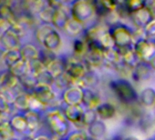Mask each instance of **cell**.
<instances>
[{
    "label": "cell",
    "instance_id": "1",
    "mask_svg": "<svg viewBox=\"0 0 155 140\" xmlns=\"http://www.w3.org/2000/svg\"><path fill=\"white\" fill-rule=\"evenodd\" d=\"M1 44L7 51L20 50V36L10 27L6 32L2 33Z\"/></svg>",
    "mask_w": 155,
    "mask_h": 140
},
{
    "label": "cell",
    "instance_id": "15",
    "mask_svg": "<svg viewBox=\"0 0 155 140\" xmlns=\"http://www.w3.org/2000/svg\"><path fill=\"white\" fill-rule=\"evenodd\" d=\"M35 140H48L46 137H44V136H39V137H38V138H36Z\"/></svg>",
    "mask_w": 155,
    "mask_h": 140
},
{
    "label": "cell",
    "instance_id": "3",
    "mask_svg": "<svg viewBox=\"0 0 155 140\" xmlns=\"http://www.w3.org/2000/svg\"><path fill=\"white\" fill-rule=\"evenodd\" d=\"M19 82V78L13 75L9 70L6 73H3L2 81L0 84V92L3 91H8L9 89H12L18 86Z\"/></svg>",
    "mask_w": 155,
    "mask_h": 140
},
{
    "label": "cell",
    "instance_id": "7",
    "mask_svg": "<svg viewBox=\"0 0 155 140\" xmlns=\"http://www.w3.org/2000/svg\"><path fill=\"white\" fill-rule=\"evenodd\" d=\"M19 51H20L22 59H24V60H26L28 62L38 59V51H37L36 47L31 46V45L24 46L22 48H20Z\"/></svg>",
    "mask_w": 155,
    "mask_h": 140
},
{
    "label": "cell",
    "instance_id": "18",
    "mask_svg": "<svg viewBox=\"0 0 155 140\" xmlns=\"http://www.w3.org/2000/svg\"><path fill=\"white\" fill-rule=\"evenodd\" d=\"M0 140H3V139H2V137H1V135H0Z\"/></svg>",
    "mask_w": 155,
    "mask_h": 140
},
{
    "label": "cell",
    "instance_id": "4",
    "mask_svg": "<svg viewBox=\"0 0 155 140\" xmlns=\"http://www.w3.org/2000/svg\"><path fill=\"white\" fill-rule=\"evenodd\" d=\"M9 71L13 75H15L16 77L20 78L24 77L25 75H28L29 73L28 62L24 60V59H21L17 64H15L12 67L9 68Z\"/></svg>",
    "mask_w": 155,
    "mask_h": 140
},
{
    "label": "cell",
    "instance_id": "5",
    "mask_svg": "<svg viewBox=\"0 0 155 140\" xmlns=\"http://www.w3.org/2000/svg\"><path fill=\"white\" fill-rule=\"evenodd\" d=\"M34 94L36 99L38 100L40 103H46L49 101L52 97V93L50 92L48 88L43 85H38V87H36Z\"/></svg>",
    "mask_w": 155,
    "mask_h": 140
},
{
    "label": "cell",
    "instance_id": "12",
    "mask_svg": "<svg viewBox=\"0 0 155 140\" xmlns=\"http://www.w3.org/2000/svg\"><path fill=\"white\" fill-rule=\"evenodd\" d=\"M25 118L28 123V129L31 131L35 130L38 126V115L35 111H28L25 116Z\"/></svg>",
    "mask_w": 155,
    "mask_h": 140
},
{
    "label": "cell",
    "instance_id": "19",
    "mask_svg": "<svg viewBox=\"0 0 155 140\" xmlns=\"http://www.w3.org/2000/svg\"><path fill=\"white\" fill-rule=\"evenodd\" d=\"M10 140H16V139H14V138H12V139H10Z\"/></svg>",
    "mask_w": 155,
    "mask_h": 140
},
{
    "label": "cell",
    "instance_id": "14",
    "mask_svg": "<svg viewBox=\"0 0 155 140\" xmlns=\"http://www.w3.org/2000/svg\"><path fill=\"white\" fill-rule=\"evenodd\" d=\"M19 82L26 88H36L35 87V81H34V78H32L28 74V75H25L24 77L20 78H19Z\"/></svg>",
    "mask_w": 155,
    "mask_h": 140
},
{
    "label": "cell",
    "instance_id": "10",
    "mask_svg": "<svg viewBox=\"0 0 155 140\" xmlns=\"http://www.w3.org/2000/svg\"><path fill=\"white\" fill-rule=\"evenodd\" d=\"M58 42H59V38H58V34L55 32V31H51L46 37L45 39L43 40V44L46 46V47L48 49H53L55 48L58 45Z\"/></svg>",
    "mask_w": 155,
    "mask_h": 140
},
{
    "label": "cell",
    "instance_id": "20",
    "mask_svg": "<svg viewBox=\"0 0 155 140\" xmlns=\"http://www.w3.org/2000/svg\"><path fill=\"white\" fill-rule=\"evenodd\" d=\"M0 115H1V111H0Z\"/></svg>",
    "mask_w": 155,
    "mask_h": 140
},
{
    "label": "cell",
    "instance_id": "6",
    "mask_svg": "<svg viewBox=\"0 0 155 140\" xmlns=\"http://www.w3.org/2000/svg\"><path fill=\"white\" fill-rule=\"evenodd\" d=\"M22 59L21 54L19 50H9L6 51L3 55V60L4 63L8 65V68L12 67L15 64H17L18 61Z\"/></svg>",
    "mask_w": 155,
    "mask_h": 140
},
{
    "label": "cell",
    "instance_id": "17",
    "mask_svg": "<svg viewBox=\"0 0 155 140\" xmlns=\"http://www.w3.org/2000/svg\"><path fill=\"white\" fill-rule=\"evenodd\" d=\"M1 37H2V34L0 32V43H1Z\"/></svg>",
    "mask_w": 155,
    "mask_h": 140
},
{
    "label": "cell",
    "instance_id": "9",
    "mask_svg": "<svg viewBox=\"0 0 155 140\" xmlns=\"http://www.w3.org/2000/svg\"><path fill=\"white\" fill-rule=\"evenodd\" d=\"M15 130L10 122H2L0 124V135L3 140H10L14 137Z\"/></svg>",
    "mask_w": 155,
    "mask_h": 140
},
{
    "label": "cell",
    "instance_id": "11",
    "mask_svg": "<svg viewBox=\"0 0 155 140\" xmlns=\"http://www.w3.org/2000/svg\"><path fill=\"white\" fill-rule=\"evenodd\" d=\"M13 105L18 109H28L30 107V98L27 95H18L14 98Z\"/></svg>",
    "mask_w": 155,
    "mask_h": 140
},
{
    "label": "cell",
    "instance_id": "13",
    "mask_svg": "<svg viewBox=\"0 0 155 140\" xmlns=\"http://www.w3.org/2000/svg\"><path fill=\"white\" fill-rule=\"evenodd\" d=\"M54 15H55V12H53L50 8H45L40 12V18L43 21L49 23L53 21Z\"/></svg>",
    "mask_w": 155,
    "mask_h": 140
},
{
    "label": "cell",
    "instance_id": "16",
    "mask_svg": "<svg viewBox=\"0 0 155 140\" xmlns=\"http://www.w3.org/2000/svg\"><path fill=\"white\" fill-rule=\"evenodd\" d=\"M23 140H34V139H32V138H30V137H26V138H24Z\"/></svg>",
    "mask_w": 155,
    "mask_h": 140
},
{
    "label": "cell",
    "instance_id": "2",
    "mask_svg": "<svg viewBox=\"0 0 155 140\" xmlns=\"http://www.w3.org/2000/svg\"><path fill=\"white\" fill-rule=\"evenodd\" d=\"M10 2H0V18L7 20L12 25L18 22V18Z\"/></svg>",
    "mask_w": 155,
    "mask_h": 140
},
{
    "label": "cell",
    "instance_id": "8",
    "mask_svg": "<svg viewBox=\"0 0 155 140\" xmlns=\"http://www.w3.org/2000/svg\"><path fill=\"white\" fill-rule=\"evenodd\" d=\"M10 124H11L13 129L19 133H22L28 129L27 120H26L25 116H15L11 119Z\"/></svg>",
    "mask_w": 155,
    "mask_h": 140
}]
</instances>
